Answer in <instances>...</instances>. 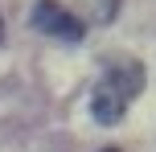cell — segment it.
<instances>
[{"instance_id": "obj_5", "label": "cell", "mask_w": 156, "mask_h": 152, "mask_svg": "<svg viewBox=\"0 0 156 152\" xmlns=\"http://www.w3.org/2000/svg\"><path fill=\"white\" fill-rule=\"evenodd\" d=\"M103 152H119V148H103Z\"/></svg>"}, {"instance_id": "obj_4", "label": "cell", "mask_w": 156, "mask_h": 152, "mask_svg": "<svg viewBox=\"0 0 156 152\" xmlns=\"http://www.w3.org/2000/svg\"><path fill=\"white\" fill-rule=\"evenodd\" d=\"M0 41H4V21H0Z\"/></svg>"}, {"instance_id": "obj_1", "label": "cell", "mask_w": 156, "mask_h": 152, "mask_svg": "<svg viewBox=\"0 0 156 152\" xmlns=\"http://www.w3.org/2000/svg\"><path fill=\"white\" fill-rule=\"evenodd\" d=\"M140 90H144V66L140 62H123V66H115V70H107L99 82H94V90H90L94 123H103V128L119 123Z\"/></svg>"}, {"instance_id": "obj_3", "label": "cell", "mask_w": 156, "mask_h": 152, "mask_svg": "<svg viewBox=\"0 0 156 152\" xmlns=\"http://www.w3.org/2000/svg\"><path fill=\"white\" fill-rule=\"evenodd\" d=\"M115 8H119V0H99V21H111Z\"/></svg>"}, {"instance_id": "obj_2", "label": "cell", "mask_w": 156, "mask_h": 152, "mask_svg": "<svg viewBox=\"0 0 156 152\" xmlns=\"http://www.w3.org/2000/svg\"><path fill=\"white\" fill-rule=\"evenodd\" d=\"M33 29L49 33V37H62V41H82L86 37V21L74 16L66 4L58 0H37L33 4Z\"/></svg>"}]
</instances>
